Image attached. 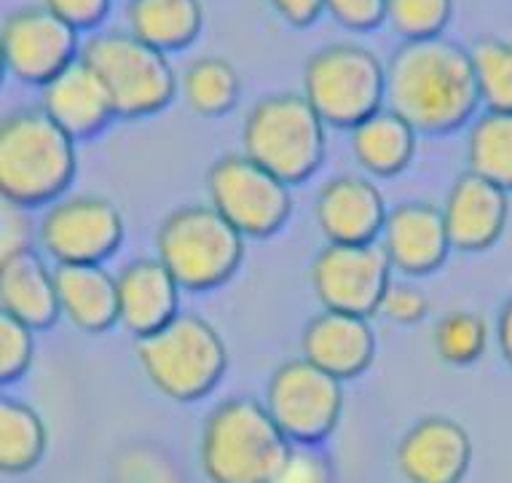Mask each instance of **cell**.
<instances>
[{
  "instance_id": "cell-1",
  "label": "cell",
  "mask_w": 512,
  "mask_h": 483,
  "mask_svg": "<svg viewBox=\"0 0 512 483\" xmlns=\"http://www.w3.org/2000/svg\"><path fill=\"white\" fill-rule=\"evenodd\" d=\"M389 108L416 132L464 127L480 105L470 51L448 38L405 41L384 68Z\"/></svg>"
},
{
  "instance_id": "cell-9",
  "label": "cell",
  "mask_w": 512,
  "mask_h": 483,
  "mask_svg": "<svg viewBox=\"0 0 512 483\" xmlns=\"http://www.w3.org/2000/svg\"><path fill=\"white\" fill-rule=\"evenodd\" d=\"M210 207L242 237H271L290 218V186L244 153H226L207 172Z\"/></svg>"
},
{
  "instance_id": "cell-26",
  "label": "cell",
  "mask_w": 512,
  "mask_h": 483,
  "mask_svg": "<svg viewBox=\"0 0 512 483\" xmlns=\"http://www.w3.org/2000/svg\"><path fill=\"white\" fill-rule=\"evenodd\" d=\"M470 172L512 191V113L486 111L467 135Z\"/></svg>"
},
{
  "instance_id": "cell-22",
  "label": "cell",
  "mask_w": 512,
  "mask_h": 483,
  "mask_svg": "<svg viewBox=\"0 0 512 483\" xmlns=\"http://www.w3.org/2000/svg\"><path fill=\"white\" fill-rule=\"evenodd\" d=\"M0 306L30 331H43L57 322L59 301L54 272L30 247L0 263Z\"/></svg>"
},
{
  "instance_id": "cell-29",
  "label": "cell",
  "mask_w": 512,
  "mask_h": 483,
  "mask_svg": "<svg viewBox=\"0 0 512 483\" xmlns=\"http://www.w3.org/2000/svg\"><path fill=\"white\" fill-rule=\"evenodd\" d=\"M488 325L475 312H451L435 325V349L451 365H472L486 355Z\"/></svg>"
},
{
  "instance_id": "cell-4",
  "label": "cell",
  "mask_w": 512,
  "mask_h": 483,
  "mask_svg": "<svg viewBox=\"0 0 512 483\" xmlns=\"http://www.w3.org/2000/svg\"><path fill=\"white\" fill-rule=\"evenodd\" d=\"M137 360L164 398L194 403L218 387L228 352L223 336L204 317L177 314L164 328L137 339Z\"/></svg>"
},
{
  "instance_id": "cell-6",
  "label": "cell",
  "mask_w": 512,
  "mask_h": 483,
  "mask_svg": "<svg viewBox=\"0 0 512 483\" xmlns=\"http://www.w3.org/2000/svg\"><path fill=\"white\" fill-rule=\"evenodd\" d=\"M78 57L100 76L116 116L140 119L167 108L177 92V76L167 54L129 30H102L86 38Z\"/></svg>"
},
{
  "instance_id": "cell-17",
  "label": "cell",
  "mask_w": 512,
  "mask_h": 483,
  "mask_svg": "<svg viewBox=\"0 0 512 483\" xmlns=\"http://www.w3.org/2000/svg\"><path fill=\"white\" fill-rule=\"evenodd\" d=\"M314 215L330 245H370L381 237L387 204L368 178L338 175L319 188Z\"/></svg>"
},
{
  "instance_id": "cell-35",
  "label": "cell",
  "mask_w": 512,
  "mask_h": 483,
  "mask_svg": "<svg viewBox=\"0 0 512 483\" xmlns=\"http://www.w3.org/2000/svg\"><path fill=\"white\" fill-rule=\"evenodd\" d=\"M113 0H43V9L68 22L73 30H92L108 17Z\"/></svg>"
},
{
  "instance_id": "cell-28",
  "label": "cell",
  "mask_w": 512,
  "mask_h": 483,
  "mask_svg": "<svg viewBox=\"0 0 512 483\" xmlns=\"http://www.w3.org/2000/svg\"><path fill=\"white\" fill-rule=\"evenodd\" d=\"M478 97L488 111L512 113V41L480 38L470 49Z\"/></svg>"
},
{
  "instance_id": "cell-5",
  "label": "cell",
  "mask_w": 512,
  "mask_h": 483,
  "mask_svg": "<svg viewBox=\"0 0 512 483\" xmlns=\"http://www.w3.org/2000/svg\"><path fill=\"white\" fill-rule=\"evenodd\" d=\"M242 145L244 156L293 186L309 180L325 159V121L303 94H269L247 113Z\"/></svg>"
},
{
  "instance_id": "cell-11",
  "label": "cell",
  "mask_w": 512,
  "mask_h": 483,
  "mask_svg": "<svg viewBox=\"0 0 512 483\" xmlns=\"http://www.w3.org/2000/svg\"><path fill=\"white\" fill-rule=\"evenodd\" d=\"M38 239L57 263H102L124 242V218L102 196H59L43 212Z\"/></svg>"
},
{
  "instance_id": "cell-7",
  "label": "cell",
  "mask_w": 512,
  "mask_h": 483,
  "mask_svg": "<svg viewBox=\"0 0 512 483\" xmlns=\"http://www.w3.org/2000/svg\"><path fill=\"white\" fill-rule=\"evenodd\" d=\"M156 250V258L180 288L204 293L234 277L242 263L244 237L210 204H191L164 218Z\"/></svg>"
},
{
  "instance_id": "cell-2",
  "label": "cell",
  "mask_w": 512,
  "mask_h": 483,
  "mask_svg": "<svg viewBox=\"0 0 512 483\" xmlns=\"http://www.w3.org/2000/svg\"><path fill=\"white\" fill-rule=\"evenodd\" d=\"M76 140L41 108L0 119V196L27 207L57 202L76 178Z\"/></svg>"
},
{
  "instance_id": "cell-14",
  "label": "cell",
  "mask_w": 512,
  "mask_h": 483,
  "mask_svg": "<svg viewBox=\"0 0 512 483\" xmlns=\"http://www.w3.org/2000/svg\"><path fill=\"white\" fill-rule=\"evenodd\" d=\"M395 459L408 483H462L472 465L470 433L451 416H424L400 438Z\"/></svg>"
},
{
  "instance_id": "cell-3",
  "label": "cell",
  "mask_w": 512,
  "mask_h": 483,
  "mask_svg": "<svg viewBox=\"0 0 512 483\" xmlns=\"http://www.w3.org/2000/svg\"><path fill=\"white\" fill-rule=\"evenodd\" d=\"M290 446L263 403L228 398L204 419L199 462L210 483H269Z\"/></svg>"
},
{
  "instance_id": "cell-12",
  "label": "cell",
  "mask_w": 512,
  "mask_h": 483,
  "mask_svg": "<svg viewBox=\"0 0 512 483\" xmlns=\"http://www.w3.org/2000/svg\"><path fill=\"white\" fill-rule=\"evenodd\" d=\"M0 49L11 76L43 86L78 60V30L43 6H22L0 25Z\"/></svg>"
},
{
  "instance_id": "cell-38",
  "label": "cell",
  "mask_w": 512,
  "mask_h": 483,
  "mask_svg": "<svg viewBox=\"0 0 512 483\" xmlns=\"http://www.w3.org/2000/svg\"><path fill=\"white\" fill-rule=\"evenodd\" d=\"M496 344H499L504 363L512 368V298L502 306L499 320H496Z\"/></svg>"
},
{
  "instance_id": "cell-15",
  "label": "cell",
  "mask_w": 512,
  "mask_h": 483,
  "mask_svg": "<svg viewBox=\"0 0 512 483\" xmlns=\"http://www.w3.org/2000/svg\"><path fill=\"white\" fill-rule=\"evenodd\" d=\"M451 250L483 253L502 239L510 218V194L475 172H464L448 188L440 207Z\"/></svg>"
},
{
  "instance_id": "cell-36",
  "label": "cell",
  "mask_w": 512,
  "mask_h": 483,
  "mask_svg": "<svg viewBox=\"0 0 512 483\" xmlns=\"http://www.w3.org/2000/svg\"><path fill=\"white\" fill-rule=\"evenodd\" d=\"M27 247V221L22 207L0 196V263Z\"/></svg>"
},
{
  "instance_id": "cell-25",
  "label": "cell",
  "mask_w": 512,
  "mask_h": 483,
  "mask_svg": "<svg viewBox=\"0 0 512 483\" xmlns=\"http://www.w3.org/2000/svg\"><path fill=\"white\" fill-rule=\"evenodd\" d=\"M49 430L25 400L0 395V475H22L41 465Z\"/></svg>"
},
{
  "instance_id": "cell-39",
  "label": "cell",
  "mask_w": 512,
  "mask_h": 483,
  "mask_svg": "<svg viewBox=\"0 0 512 483\" xmlns=\"http://www.w3.org/2000/svg\"><path fill=\"white\" fill-rule=\"evenodd\" d=\"M9 70H6V60H3V49H0V81H3V76H6Z\"/></svg>"
},
{
  "instance_id": "cell-37",
  "label": "cell",
  "mask_w": 512,
  "mask_h": 483,
  "mask_svg": "<svg viewBox=\"0 0 512 483\" xmlns=\"http://www.w3.org/2000/svg\"><path fill=\"white\" fill-rule=\"evenodd\" d=\"M279 17L295 27H309L325 11V0H269Z\"/></svg>"
},
{
  "instance_id": "cell-32",
  "label": "cell",
  "mask_w": 512,
  "mask_h": 483,
  "mask_svg": "<svg viewBox=\"0 0 512 483\" xmlns=\"http://www.w3.org/2000/svg\"><path fill=\"white\" fill-rule=\"evenodd\" d=\"M269 483H336V470L319 446H290Z\"/></svg>"
},
{
  "instance_id": "cell-21",
  "label": "cell",
  "mask_w": 512,
  "mask_h": 483,
  "mask_svg": "<svg viewBox=\"0 0 512 483\" xmlns=\"http://www.w3.org/2000/svg\"><path fill=\"white\" fill-rule=\"evenodd\" d=\"M59 314L78 331L102 333L118 322L116 277L102 263H57L54 269Z\"/></svg>"
},
{
  "instance_id": "cell-10",
  "label": "cell",
  "mask_w": 512,
  "mask_h": 483,
  "mask_svg": "<svg viewBox=\"0 0 512 483\" xmlns=\"http://www.w3.org/2000/svg\"><path fill=\"white\" fill-rule=\"evenodd\" d=\"M263 406L293 446H319L341 422L344 390L338 379L301 357L271 373Z\"/></svg>"
},
{
  "instance_id": "cell-13",
  "label": "cell",
  "mask_w": 512,
  "mask_h": 483,
  "mask_svg": "<svg viewBox=\"0 0 512 483\" xmlns=\"http://www.w3.org/2000/svg\"><path fill=\"white\" fill-rule=\"evenodd\" d=\"M392 266L381 245H328L314 258L311 285L330 312L368 314L378 312L381 298L392 282Z\"/></svg>"
},
{
  "instance_id": "cell-18",
  "label": "cell",
  "mask_w": 512,
  "mask_h": 483,
  "mask_svg": "<svg viewBox=\"0 0 512 483\" xmlns=\"http://www.w3.org/2000/svg\"><path fill=\"white\" fill-rule=\"evenodd\" d=\"M301 352L306 363L317 365L338 382H349L373 363L376 336L368 317L325 309L303 328Z\"/></svg>"
},
{
  "instance_id": "cell-27",
  "label": "cell",
  "mask_w": 512,
  "mask_h": 483,
  "mask_svg": "<svg viewBox=\"0 0 512 483\" xmlns=\"http://www.w3.org/2000/svg\"><path fill=\"white\" fill-rule=\"evenodd\" d=\"M180 92L191 111L202 116H223L239 100L242 81L231 62L220 57H202L183 70Z\"/></svg>"
},
{
  "instance_id": "cell-8",
  "label": "cell",
  "mask_w": 512,
  "mask_h": 483,
  "mask_svg": "<svg viewBox=\"0 0 512 483\" xmlns=\"http://www.w3.org/2000/svg\"><path fill=\"white\" fill-rule=\"evenodd\" d=\"M303 97L325 124L352 129L387 100L384 65L357 43L325 46L303 68Z\"/></svg>"
},
{
  "instance_id": "cell-20",
  "label": "cell",
  "mask_w": 512,
  "mask_h": 483,
  "mask_svg": "<svg viewBox=\"0 0 512 483\" xmlns=\"http://www.w3.org/2000/svg\"><path fill=\"white\" fill-rule=\"evenodd\" d=\"M118 322L135 339L159 331L177 317L180 285L159 258H137L126 263L116 277Z\"/></svg>"
},
{
  "instance_id": "cell-23",
  "label": "cell",
  "mask_w": 512,
  "mask_h": 483,
  "mask_svg": "<svg viewBox=\"0 0 512 483\" xmlns=\"http://www.w3.org/2000/svg\"><path fill=\"white\" fill-rule=\"evenodd\" d=\"M416 151V129L395 113L381 108L357 127H352V153L360 167L378 178L403 172Z\"/></svg>"
},
{
  "instance_id": "cell-30",
  "label": "cell",
  "mask_w": 512,
  "mask_h": 483,
  "mask_svg": "<svg viewBox=\"0 0 512 483\" xmlns=\"http://www.w3.org/2000/svg\"><path fill=\"white\" fill-rule=\"evenodd\" d=\"M454 17V0H387V22L405 41L440 38Z\"/></svg>"
},
{
  "instance_id": "cell-19",
  "label": "cell",
  "mask_w": 512,
  "mask_h": 483,
  "mask_svg": "<svg viewBox=\"0 0 512 483\" xmlns=\"http://www.w3.org/2000/svg\"><path fill=\"white\" fill-rule=\"evenodd\" d=\"M41 111L73 140L97 135L116 116L108 89L81 57L41 86Z\"/></svg>"
},
{
  "instance_id": "cell-24",
  "label": "cell",
  "mask_w": 512,
  "mask_h": 483,
  "mask_svg": "<svg viewBox=\"0 0 512 483\" xmlns=\"http://www.w3.org/2000/svg\"><path fill=\"white\" fill-rule=\"evenodd\" d=\"M129 33L159 51L191 46L204 25L202 0H129L126 3Z\"/></svg>"
},
{
  "instance_id": "cell-16",
  "label": "cell",
  "mask_w": 512,
  "mask_h": 483,
  "mask_svg": "<svg viewBox=\"0 0 512 483\" xmlns=\"http://www.w3.org/2000/svg\"><path fill=\"white\" fill-rule=\"evenodd\" d=\"M381 250L392 269L411 277L437 272L451 253L440 207L429 202H403L387 212Z\"/></svg>"
},
{
  "instance_id": "cell-34",
  "label": "cell",
  "mask_w": 512,
  "mask_h": 483,
  "mask_svg": "<svg viewBox=\"0 0 512 483\" xmlns=\"http://www.w3.org/2000/svg\"><path fill=\"white\" fill-rule=\"evenodd\" d=\"M325 11L349 30H373L387 17V0H325Z\"/></svg>"
},
{
  "instance_id": "cell-31",
  "label": "cell",
  "mask_w": 512,
  "mask_h": 483,
  "mask_svg": "<svg viewBox=\"0 0 512 483\" xmlns=\"http://www.w3.org/2000/svg\"><path fill=\"white\" fill-rule=\"evenodd\" d=\"M33 331L0 306V387L22 379L33 365Z\"/></svg>"
},
{
  "instance_id": "cell-33",
  "label": "cell",
  "mask_w": 512,
  "mask_h": 483,
  "mask_svg": "<svg viewBox=\"0 0 512 483\" xmlns=\"http://www.w3.org/2000/svg\"><path fill=\"white\" fill-rule=\"evenodd\" d=\"M378 312L387 314L392 322H400V325H413V322H421L429 312V298L421 293L416 285H408V282H389L387 293L381 298V306Z\"/></svg>"
}]
</instances>
